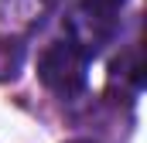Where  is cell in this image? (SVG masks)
<instances>
[{
  "instance_id": "cell-1",
  "label": "cell",
  "mask_w": 147,
  "mask_h": 143,
  "mask_svg": "<svg viewBox=\"0 0 147 143\" xmlns=\"http://www.w3.org/2000/svg\"><path fill=\"white\" fill-rule=\"evenodd\" d=\"M89 55L75 41H55L38 55V78L58 99H75L89 85Z\"/></svg>"
},
{
  "instance_id": "cell-4",
  "label": "cell",
  "mask_w": 147,
  "mask_h": 143,
  "mask_svg": "<svg viewBox=\"0 0 147 143\" xmlns=\"http://www.w3.org/2000/svg\"><path fill=\"white\" fill-rule=\"evenodd\" d=\"M28 61V44L17 34H0V82H14Z\"/></svg>"
},
{
  "instance_id": "cell-3",
  "label": "cell",
  "mask_w": 147,
  "mask_h": 143,
  "mask_svg": "<svg viewBox=\"0 0 147 143\" xmlns=\"http://www.w3.org/2000/svg\"><path fill=\"white\" fill-rule=\"evenodd\" d=\"M110 85H127V92L130 96H137L140 92V85H144V61H140V44H130L116 61L110 65Z\"/></svg>"
},
{
  "instance_id": "cell-2",
  "label": "cell",
  "mask_w": 147,
  "mask_h": 143,
  "mask_svg": "<svg viewBox=\"0 0 147 143\" xmlns=\"http://www.w3.org/2000/svg\"><path fill=\"white\" fill-rule=\"evenodd\" d=\"M123 7L127 0H79L69 14V41H75L89 58H96L116 37Z\"/></svg>"
},
{
  "instance_id": "cell-5",
  "label": "cell",
  "mask_w": 147,
  "mask_h": 143,
  "mask_svg": "<svg viewBox=\"0 0 147 143\" xmlns=\"http://www.w3.org/2000/svg\"><path fill=\"white\" fill-rule=\"evenodd\" d=\"M72 143H89V140H72Z\"/></svg>"
}]
</instances>
